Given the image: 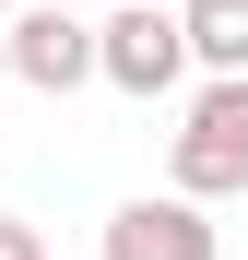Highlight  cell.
I'll list each match as a JSON object with an SVG mask.
<instances>
[{
    "label": "cell",
    "mask_w": 248,
    "mask_h": 260,
    "mask_svg": "<svg viewBox=\"0 0 248 260\" xmlns=\"http://www.w3.org/2000/svg\"><path fill=\"white\" fill-rule=\"evenodd\" d=\"M0 36H12V0H0Z\"/></svg>",
    "instance_id": "7"
},
{
    "label": "cell",
    "mask_w": 248,
    "mask_h": 260,
    "mask_svg": "<svg viewBox=\"0 0 248 260\" xmlns=\"http://www.w3.org/2000/svg\"><path fill=\"white\" fill-rule=\"evenodd\" d=\"M248 189V83H213L178 130V201H225Z\"/></svg>",
    "instance_id": "2"
},
{
    "label": "cell",
    "mask_w": 248,
    "mask_h": 260,
    "mask_svg": "<svg viewBox=\"0 0 248 260\" xmlns=\"http://www.w3.org/2000/svg\"><path fill=\"white\" fill-rule=\"evenodd\" d=\"M107 12H118V0H107Z\"/></svg>",
    "instance_id": "8"
},
{
    "label": "cell",
    "mask_w": 248,
    "mask_h": 260,
    "mask_svg": "<svg viewBox=\"0 0 248 260\" xmlns=\"http://www.w3.org/2000/svg\"><path fill=\"white\" fill-rule=\"evenodd\" d=\"M189 71V24L178 12H154V0H118V12L95 24V83H118V95H165V83Z\"/></svg>",
    "instance_id": "1"
},
{
    "label": "cell",
    "mask_w": 248,
    "mask_h": 260,
    "mask_svg": "<svg viewBox=\"0 0 248 260\" xmlns=\"http://www.w3.org/2000/svg\"><path fill=\"white\" fill-rule=\"evenodd\" d=\"M189 59L213 71V83H248V0H189Z\"/></svg>",
    "instance_id": "5"
},
{
    "label": "cell",
    "mask_w": 248,
    "mask_h": 260,
    "mask_svg": "<svg viewBox=\"0 0 248 260\" xmlns=\"http://www.w3.org/2000/svg\"><path fill=\"white\" fill-rule=\"evenodd\" d=\"M0 260H48V237L36 225H0Z\"/></svg>",
    "instance_id": "6"
},
{
    "label": "cell",
    "mask_w": 248,
    "mask_h": 260,
    "mask_svg": "<svg viewBox=\"0 0 248 260\" xmlns=\"http://www.w3.org/2000/svg\"><path fill=\"white\" fill-rule=\"evenodd\" d=\"M0 71L36 83V95H71V83H95V24L71 12V0H48V12H12V36H0Z\"/></svg>",
    "instance_id": "3"
},
{
    "label": "cell",
    "mask_w": 248,
    "mask_h": 260,
    "mask_svg": "<svg viewBox=\"0 0 248 260\" xmlns=\"http://www.w3.org/2000/svg\"><path fill=\"white\" fill-rule=\"evenodd\" d=\"M107 260H225V237L201 225V201H118Z\"/></svg>",
    "instance_id": "4"
}]
</instances>
